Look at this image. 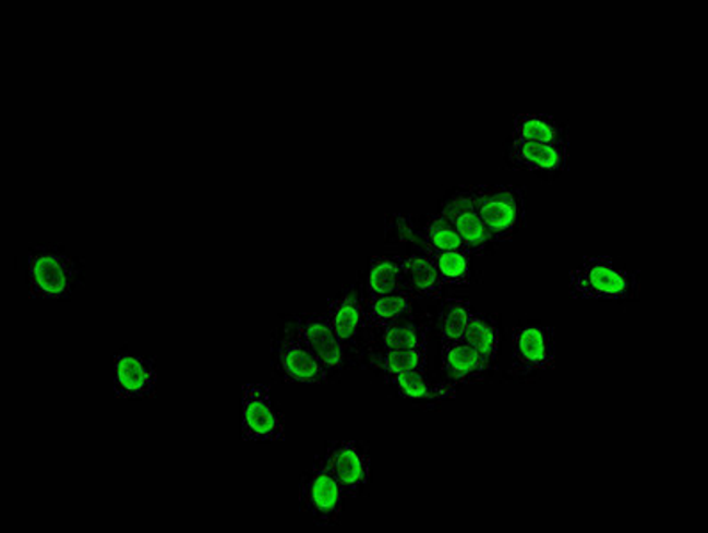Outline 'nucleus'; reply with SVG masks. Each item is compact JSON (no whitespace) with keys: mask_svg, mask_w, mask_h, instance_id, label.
Wrapping results in <instances>:
<instances>
[{"mask_svg":"<svg viewBox=\"0 0 708 533\" xmlns=\"http://www.w3.org/2000/svg\"><path fill=\"white\" fill-rule=\"evenodd\" d=\"M381 341L385 349H410V347L428 349V335L419 324L415 323L397 320L381 327Z\"/></svg>","mask_w":708,"mask_h":533,"instance_id":"24","label":"nucleus"},{"mask_svg":"<svg viewBox=\"0 0 708 533\" xmlns=\"http://www.w3.org/2000/svg\"><path fill=\"white\" fill-rule=\"evenodd\" d=\"M442 214L451 221L454 230L461 239L465 250L470 255L487 251L488 244L492 241H490L487 228H484L481 217H479L473 189H463L454 196L448 197Z\"/></svg>","mask_w":708,"mask_h":533,"instance_id":"9","label":"nucleus"},{"mask_svg":"<svg viewBox=\"0 0 708 533\" xmlns=\"http://www.w3.org/2000/svg\"><path fill=\"white\" fill-rule=\"evenodd\" d=\"M476 207L492 242L511 241L526 222V194L513 185L473 189Z\"/></svg>","mask_w":708,"mask_h":533,"instance_id":"2","label":"nucleus"},{"mask_svg":"<svg viewBox=\"0 0 708 533\" xmlns=\"http://www.w3.org/2000/svg\"><path fill=\"white\" fill-rule=\"evenodd\" d=\"M472 313V306L467 301L448 299L447 303L442 307V313H440V338H442V346H447V343H453V341L465 340Z\"/></svg>","mask_w":708,"mask_h":533,"instance_id":"22","label":"nucleus"},{"mask_svg":"<svg viewBox=\"0 0 708 533\" xmlns=\"http://www.w3.org/2000/svg\"><path fill=\"white\" fill-rule=\"evenodd\" d=\"M344 495L358 496L371 481V459L357 441H335L323 453Z\"/></svg>","mask_w":708,"mask_h":533,"instance_id":"7","label":"nucleus"},{"mask_svg":"<svg viewBox=\"0 0 708 533\" xmlns=\"http://www.w3.org/2000/svg\"><path fill=\"white\" fill-rule=\"evenodd\" d=\"M465 340L492 365V361L499 354V347H501V331H499L495 320L472 313Z\"/></svg>","mask_w":708,"mask_h":533,"instance_id":"21","label":"nucleus"},{"mask_svg":"<svg viewBox=\"0 0 708 533\" xmlns=\"http://www.w3.org/2000/svg\"><path fill=\"white\" fill-rule=\"evenodd\" d=\"M405 275L400 267V256H376L369 265L367 275V295H383L403 289Z\"/></svg>","mask_w":708,"mask_h":533,"instance_id":"19","label":"nucleus"},{"mask_svg":"<svg viewBox=\"0 0 708 533\" xmlns=\"http://www.w3.org/2000/svg\"><path fill=\"white\" fill-rule=\"evenodd\" d=\"M424 247L436 251L465 250L461 239L442 211L425 222Z\"/></svg>","mask_w":708,"mask_h":533,"instance_id":"25","label":"nucleus"},{"mask_svg":"<svg viewBox=\"0 0 708 533\" xmlns=\"http://www.w3.org/2000/svg\"><path fill=\"white\" fill-rule=\"evenodd\" d=\"M557 341L554 327L526 323L513 329V363L521 374H540L555 368Z\"/></svg>","mask_w":708,"mask_h":533,"instance_id":"5","label":"nucleus"},{"mask_svg":"<svg viewBox=\"0 0 708 533\" xmlns=\"http://www.w3.org/2000/svg\"><path fill=\"white\" fill-rule=\"evenodd\" d=\"M513 140L527 143L569 145L568 132L554 116L543 112H520L513 121Z\"/></svg>","mask_w":708,"mask_h":533,"instance_id":"14","label":"nucleus"},{"mask_svg":"<svg viewBox=\"0 0 708 533\" xmlns=\"http://www.w3.org/2000/svg\"><path fill=\"white\" fill-rule=\"evenodd\" d=\"M413 292L410 289L396 290V292L372 295L363 303L367 326L383 327L397 323L410 312Z\"/></svg>","mask_w":708,"mask_h":533,"instance_id":"17","label":"nucleus"},{"mask_svg":"<svg viewBox=\"0 0 708 533\" xmlns=\"http://www.w3.org/2000/svg\"><path fill=\"white\" fill-rule=\"evenodd\" d=\"M442 363L448 379L456 383H476L490 368V363L467 340L442 346Z\"/></svg>","mask_w":708,"mask_h":533,"instance_id":"13","label":"nucleus"},{"mask_svg":"<svg viewBox=\"0 0 708 533\" xmlns=\"http://www.w3.org/2000/svg\"><path fill=\"white\" fill-rule=\"evenodd\" d=\"M326 317L332 324L333 331L337 332V337L344 343H347V341H351L352 338L357 337L358 331L365 324L363 301L358 298L357 292L349 290V292L329 301Z\"/></svg>","mask_w":708,"mask_h":533,"instance_id":"15","label":"nucleus"},{"mask_svg":"<svg viewBox=\"0 0 708 533\" xmlns=\"http://www.w3.org/2000/svg\"><path fill=\"white\" fill-rule=\"evenodd\" d=\"M511 162L516 168L541 173H557L568 168L569 146L557 143H527V141H511Z\"/></svg>","mask_w":708,"mask_h":533,"instance_id":"12","label":"nucleus"},{"mask_svg":"<svg viewBox=\"0 0 708 533\" xmlns=\"http://www.w3.org/2000/svg\"><path fill=\"white\" fill-rule=\"evenodd\" d=\"M278 363L281 374L290 383L299 385H323L328 379L326 366L317 360V355L296 337V332L285 335L278 346Z\"/></svg>","mask_w":708,"mask_h":533,"instance_id":"11","label":"nucleus"},{"mask_svg":"<svg viewBox=\"0 0 708 533\" xmlns=\"http://www.w3.org/2000/svg\"><path fill=\"white\" fill-rule=\"evenodd\" d=\"M376 365L388 375V379L405 372H424L428 365V349L424 347L385 349V352L377 358Z\"/></svg>","mask_w":708,"mask_h":533,"instance_id":"23","label":"nucleus"},{"mask_svg":"<svg viewBox=\"0 0 708 533\" xmlns=\"http://www.w3.org/2000/svg\"><path fill=\"white\" fill-rule=\"evenodd\" d=\"M27 278L33 298H67L75 281V265L61 251H34L27 264Z\"/></svg>","mask_w":708,"mask_h":533,"instance_id":"6","label":"nucleus"},{"mask_svg":"<svg viewBox=\"0 0 708 533\" xmlns=\"http://www.w3.org/2000/svg\"><path fill=\"white\" fill-rule=\"evenodd\" d=\"M241 433L244 441L276 443L285 439L284 419L271 400V389L261 383L242 386Z\"/></svg>","mask_w":708,"mask_h":533,"instance_id":"4","label":"nucleus"},{"mask_svg":"<svg viewBox=\"0 0 708 533\" xmlns=\"http://www.w3.org/2000/svg\"><path fill=\"white\" fill-rule=\"evenodd\" d=\"M392 385L396 386L405 399L419 400V402H436V400L454 399L456 388L448 385H434L422 371L405 372V374L391 377Z\"/></svg>","mask_w":708,"mask_h":533,"instance_id":"18","label":"nucleus"},{"mask_svg":"<svg viewBox=\"0 0 708 533\" xmlns=\"http://www.w3.org/2000/svg\"><path fill=\"white\" fill-rule=\"evenodd\" d=\"M429 258L433 259L444 284H467L470 281V253L467 250L436 251L425 247Z\"/></svg>","mask_w":708,"mask_h":533,"instance_id":"20","label":"nucleus"},{"mask_svg":"<svg viewBox=\"0 0 708 533\" xmlns=\"http://www.w3.org/2000/svg\"><path fill=\"white\" fill-rule=\"evenodd\" d=\"M344 490L324 457L313 462L299 490L304 512L317 524H337L343 518Z\"/></svg>","mask_w":708,"mask_h":533,"instance_id":"3","label":"nucleus"},{"mask_svg":"<svg viewBox=\"0 0 708 533\" xmlns=\"http://www.w3.org/2000/svg\"><path fill=\"white\" fill-rule=\"evenodd\" d=\"M159 375L154 361L132 351H121L112 360V388L120 399H145L154 393Z\"/></svg>","mask_w":708,"mask_h":533,"instance_id":"8","label":"nucleus"},{"mask_svg":"<svg viewBox=\"0 0 708 533\" xmlns=\"http://www.w3.org/2000/svg\"><path fill=\"white\" fill-rule=\"evenodd\" d=\"M400 267H403L405 281L410 287L411 292L428 295V298L442 295L444 283L440 279L433 259L429 258L425 251L424 253H411L408 256H400Z\"/></svg>","mask_w":708,"mask_h":533,"instance_id":"16","label":"nucleus"},{"mask_svg":"<svg viewBox=\"0 0 708 533\" xmlns=\"http://www.w3.org/2000/svg\"><path fill=\"white\" fill-rule=\"evenodd\" d=\"M296 337L309 347L326 368L338 371L344 365V341L333 331L326 315H301L296 320Z\"/></svg>","mask_w":708,"mask_h":533,"instance_id":"10","label":"nucleus"},{"mask_svg":"<svg viewBox=\"0 0 708 533\" xmlns=\"http://www.w3.org/2000/svg\"><path fill=\"white\" fill-rule=\"evenodd\" d=\"M569 292L588 301H623L636 298L639 278L611 256H588L569 272Z\"/></svg>","mask_w":708,"mask_h":533,"instance_id":"1","label":"nucleus"}]
</instances>
